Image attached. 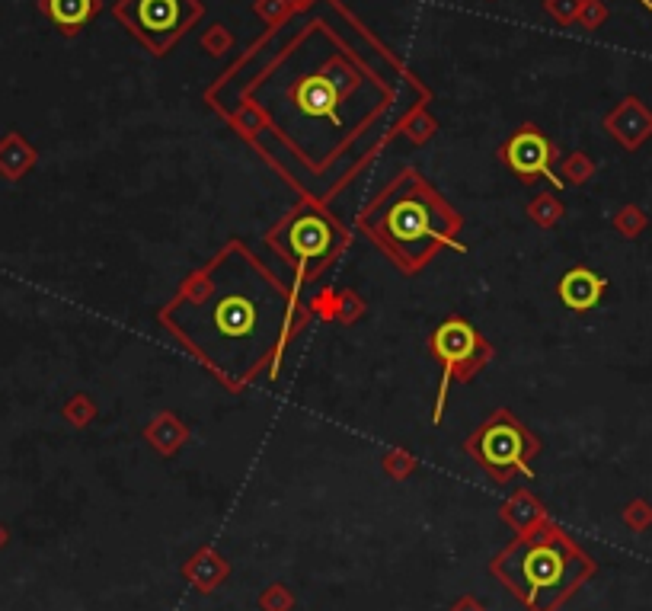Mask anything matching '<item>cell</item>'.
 <instances>
[{
    "label": "cell",
    "instance_id": "1",
    "mask_svg": "<svg viewBox=\"0 0 652 611\" xmlns=\"http://www.w3.org/2000/svg\"><path fill=\"white\" fill-rule=\"evenodd\" d=\"M243 61L247 84L218 96L237 132L311 202H330L381 151L400 100L397 77L368 64L326 20L291 26Z\"/></svg>",
    "mask_w": 652,
    "mask_h": 611
},
{
    "label": "cell",
    "instance_id": "2",
    "mask_svg": "<svg viewBox=\"0 0 652 611\" xmlns=\"http://www.w3.org/2000/svg\"><path fill=\"white\" fill-rule=\"evenodd\" d=\"M295 311V288L243 240H227L202 269L186 276L157 320L221 384L243 391L279 365Z\"/></svg>",
    "mask_w": 652,
    "mask_h": 611
},
{
    "label": "cell",
    "instance_id": "3",
    "mask_svg": "<svg viewBox=\"0 0 652 611\" xmlns=\"http://www.w3.org/2000/svg\"><path fill=\"white\" fill-rule=\"evenodd\" d=\"M461 215L416 167L400 170L362 212L358 231L403 272H419L461 234Z\"/></svg>",
    "mask_w": 652,
    "mask_h": 611
},
{
    "label": "cell",
    "instance_id": "4",
    "mask_svg": "<svg viewBox=\"0 0 652 611\" xmlns=\"http://www.w3.org/2000/svg\"><path fill=\"white\" fill-rule=\"evenodd\" d=\"M598 564L550 519L534 532L518 535L493 560V576L528 605V611H557L573 592L589 583Z\"/></svg>",
    "mask_w": 652,
    "mask_h": 611
},
{
    "label": "cell",
    "instance_id": "5",
    "mask_svg": "<svg viewBox=\"0 0 652 611\" xmlns=\"http://www.w3.org/2000/svg\"><path fill=\"white\" fill-rule=\"evenodd\" d=\"M266 244L279 253V260L295 272V279L317 276L346 247V228L326 212L323 202L301 199L291 212L266 234Z\"/></svg>",
    "mask_w": 652,
    "mask_h": 611
},
{
    "label": "cell",
    "instance_id": "6",
    "mask_svg": "<svg viewBox=\"0 0 652 611\" xmlns=\"http://www.w3.org/2000/svg\"><path fill=\"white\" fill-rule=\"evenodd\" d=\"M464 448L489 477L499 480V484H509L515 474L534 477L531 461L541 452V442H537L534 432L521 426L509 410H496L474 436L467 439Z\"/></svg>",
    "mask_w": 652,
    "mask_h": 611
},
{
    "label": "cell",
    "instance_id": "7",
    "mask_svg": "<svg viewBox=\"0 0 652 611\" xmlns=\"http://www.w3.org/2000/svg\"><path fill=\"white\" fill-rule=\"evenodd\" d=\"M429 356L442 365V388L435 397V413L432 420L438 423L445 413V397L451 381H470L480 368L493 359V346H489L486 336L467 324L464 317H448L445 324H438L435 333L429 336Z\"/></svg>",
    "mask_w": 652,
    "mask_h": 611
},
{
    "label": "cell",
    "instance_id": "8",
    "mask_svg": "<svg viewBox=\"0 0 652 611\" xmlns=\"http://www.w3.org/2000/svg\"><path fill=\"white\" fill-rule=\"evenodd\" d=\"M112 13L151 48L154 55H167L186 32L202 20L199 0H119Z\"/></svg>",
    "mask_w": 652,
    "mask_h": 611
},
{
    "label": "cell",
    "instance_id": "9",
    "mask_svg": "<svg viewBox=\"0 0 652 611\" xmlns=\"http://www.w3.org/2000/svg\"><path fill=\"white\" fill-rule=\"evenodd\" d=\"M499 157H502V164L509 167L515 176H521L525 183H534V180H541V176H544V180L560 186L557 173H553L557 148H553V141L537 125H521L518 132L499 148Z\"/></svg>",
    "mask_w": 652,
    "mask_h": 611
},
{
    "label": "cell",
    "instance_id": "10",
    "mask_svg": "<svg viewBox=\"0 0 652 611\" xmlns=\"http://www.w3.org/2000/svg\"><path fill=\"white\" fill-rule=\"evenodd\" d=\"M605 128L617 144H624L627 151H637L640 144L652 138V109L640 96H627L605 116Z\"/></svg>",
    "mask_w": 652,
    "mask_h": 611
},
{
    "label": "cell",
    "instance_id": "11",
    "mask_svg": "<svg viewBox=\"0 0 652 611\" xmlns=\"http://www.w3.org/2000/svg\"><path fill=\"white\" fill-rule=\"evenodd\" d=\"M605 292H608V279L598 276V272H592V269H585V266L569 269L566 276L560 279V285H557L560 301L576 314L592 311L595 304L605 298Z\"/></svg>",
    "mask_w": 652,
    "mask_h": 611
},
{
    "label": "cell",
    "instance_id": "12",
    "mask_svg": "<svg viewBox=\"0 0 652 611\" xmlns=\"http://www.w3.org/2000/svg\"><path fill=\"white\" fill-rule=\"evenodd\" d=\"M183 576H186V583L192 589L215 592L227 580V576H231V564H227V560L215 548H202L183 564Z\"/></svg>",
    "mask_w": 652,
    "mask_h": 611
},
{
    "label": "cell",
    "instance_id": "13",
    "mask_svg": "<svg viewBox=\"0 0 652 611\" xmlns=\"http://www.w3.org/2000/svg\"><path fill=\"white\" fill-rule=\"evenodd\" d=\"M39 10L64 32V36H77V32L100 13V0H39Z\"/></svg>",
    "mask_w": 652,
    "mask_h": 611
},
{
    "label": "cell",
    "instance_id": "14",
    "mask_svg": "<svg viewBox=\"0 0 652 611\" xmlns=\"http://www.w3.org/2000/svg\"><path fill=\"white\" fill-rule=\"evenodd\" d=\"M32 167H36V148L20 132H10L0 138V176L20 180Z\"/></svg>",
    "mask_w": 652,
    "mask_h": 611
},
{
    "label": "cell",
    "instance_id": "15",
    "mask_svg": "<svg viewBox=\"0 0 652 611\" xmlns=\"http://www.w3.org/2000/svg\"><path fill=\"white\" fill-rule=\"evenodd\" d=\"M502 522H509L518 535H525V532H534L541 522H547V509L537 503L528 490H518L512 500L502 506Z\"/></svg>",
    "mask_w": 652,
    "mask_h": 611
},
{
    "label": "cell",
    "instance_id": "16",
    "mask_svg": "<svg viewBox=\"0 0 652 611\" xmlns=\"http://www.w3.org/2000/svg\"><path fill=\"white\" fill-rule=\"evenodd\" d=\"M148 442L157 448V452H163V455H173L179 445H183L186 439H189V432H186V426L176 420V416H170V413H160L157 420L148 426Z\"/></svg>",
    "mask_w": 652,
    "mask_h": 611
},
{
    "label": "cell",
    "instance_id": "17",
    "mask_svg": "<svg viewBox=\"0 0 652 611\" xmlns=\"http://www.w3.org/2000/svg\"><path fill=\"white\" fill-rule=\"evenodd\" d=\"M646 228H649V218H646V212L640 205H624L621 212L614 215V231L621 237H627V240L640 237Z\"/></svg>",
    "mask_w": 652,
    "mask_h": 611
},
{
    "label": "cell",
    "instance_id": "18",
    "mask_svg": "<svg viewBox=\"0 0 652 611\" xmlns=\"http://www.w3.org/2000/svg\"><path fill=\"white\" fill-rule=\"evenodd\" d=\"M528 215L541 224V228H553L560 218H563V205L557 196H550V192H544V196H537L534 205L528 208Z\"/></svg>",
    "mask_w": 652,
    "mask_h": 611
},
{
    "label": "cell",
    "instance_id": "19",
    "mask_svg": "<svg viewBox=\"0 0 652 611\" xmlns=\"http://www.w3.org/2000/svg\"><path fill=\"white\" fill-rule=\"evenodd\" d=\"M621 519H624V525L630 528V532H637V535L649 532V528H652V503H646V500L627 503L624 512H621Z\"/></svg>",
    "mask_w": 652,
    "mask_h": 611
},
{
    "label": "cell",
    "instance_id": "20",
    "mask_svg": "<svg viewBox=\"0 0 652 611\" xmlns=\"http://www.w3.org/2000/svg\"><path fill=\"white\" fill-rule=\"evenodd\" d=\"M259 608L263 611H291L295 608V596H291L288 586L272 583L269 589H263V596H259Z\"/></svg>",
    "mask_w": 652,
    "mask_h": 611
},
{
    "label": "cell",
    "instance_id": "21",
    "mask_svg": "<svg viewBox=\"0 0 652 611\" xmlns=\"http://www.w3.org/2000/svg\"><path fill=\"white\" fill-rule=\"evenodd\" d=\"M576 23H579L582 29L595 32L598 26L608 23V4H605V0H582V10H579V16H576Z\"/></svg>",
    "mask_w": 652,
    "mask_h": 611
},
{
    "label": "cell",
    "instance_id": "22",
    "mask_svg": "<svg viewBox=\"0 0 652 611\" xmlns=\"http://www.w3.org/2000/svg\"><path fill=\"white\" fill-rule=\"evenodd\" d=\"M595 176V164L585 154H569L563 164V183H585Z\"/></svg>",
    "mask_w": 652,
    "mask_h": 611
},
{
    "label": "cell",
    "instance_id": "23",
    "mask_svg": "<svg viewBox=\"0 0 652 611\" xmlns=\"http://www.w3.org/2000/svg\"><path fill=\"white\" fill-rule=\"evenodd\" d=\"M400 125H403V135H410L413 141H426V138L435 132V122L426 116V109H422V106H419V109H413L410 116H406Z\"/></svg>",
    "mask_w": 652,
    "mask_h": 611
},
{
    "label": "cell",
    "instance_id": "24",
    "mask_svg": "<svg viewBox=\"0 0 652 611\" xmlns=\"http://www.w3.org/2000/svg\"><path fill=\"white\" fill-rule=\"evenodd\" d=\"M64 416H68V423H74V426H87L96 416V407H93L90 397L77 394V397L68 400V404H64Z\"/></svg>",
    "mask_w": 652,
    "mask_h": 611
},
{
    "label": "cell",
    "instance_id": "25",
    "mask_svg": "<svg viewBox=\"0 0 652 611\" xmlns=\"http://www.w3.org/2000/svg\"><path fill=\"white\" fill-rule=\"evenodd\" d=\"M544 7L557 23H576V16L582 10V0H547Z\"/></svg>",
    "mask_w": 652,
    "mask_h": 611
},
{
    "label": "cell",
    "instance_id": "26",
    "mask_svg": "<svg viewBox=\"0 0 652 611\" xmlns=\"http://www.w3.org/2000/svg\"><path fill=\"white\" fill-rule=\"evenodd\" d=\"M384 468H387L390 477H406V474H413L416 461H413L410 455H406V452H390L387 461H384Z\"/></svg>",
    "mask_w": 652,
    "mask_h": 611
},
{
    "label": "cell",
    "instance_id": "27",
    "mask_svg": "<svg viewBox=\"0 0 652 611\" xmlns=\"http://www.w3.org/2000/svg\"><path fill=\"white\" fill-rule=\"evenodd\" d=\"M451 611H486V605L477 596H461L458 602L451 605Z\"/></svg>",
    "mask_w": 652,
    "mask_h": 611
},
{
    "label": "cell",
    "instance_id": "28",
    "mask_svg": "<svg viewBox=\"0 0 652 611\" xmlns=\"http://www.w3.org/2000/svg\"><path fill=\"white\" fill-rule=\"evenodd\" d=\"M7 541H10V532H7V528H4V525H0V551H4V548H7Z\"/></svg>",
    "mask_w": 652,
    "mask_h": 611
},
{
    "label": "cell",
    "instance_id": "29",
    "mask_svg": "<svg viewBox=\"0 0 652 611\" xmlns=\"http://www.w3.org/2000/svg\"><path fill=\"white\" fill-rule=\"evenodd\" d=\"M643 7H649V10H652V0H643Z\"/></svg>",
    "mask_w": 652,
    "mask_h": 611
}]
</instances>
